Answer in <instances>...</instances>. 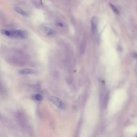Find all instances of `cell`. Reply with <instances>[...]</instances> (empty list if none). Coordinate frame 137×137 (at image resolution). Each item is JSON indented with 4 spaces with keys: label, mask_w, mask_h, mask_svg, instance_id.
<instances>
[{
    "label": "cell",
    "mask_w": 137,
    "mask_h": 137,
    "mask_svg": "<svg viewBox=\"0 0 137 137\" xmlns=\"http://www.w3.org/2000/svg\"><path fill=\"white\" fill-rule=\"evenodd\" d=\"M91 25H92V31L95 37L98 36V19L96 17H93L91 21Z\"/></svg>",
    "instance_id": "4"
},
{
    "label": "cell",
    "mask_w": 137,
    "mask_h": 137,
    "mask_svg": "<svg viewBox=\"0 0 137 137\" xmlns=\"http://www.w3.org/2000/svg\"><path fill=\"white\" fill-rule=\"evenodd\" d=\"M110 7L111 8L112 10H113V11L115 13H116V14H119V11L118 10V9L116 8V7H115V5H114L113 4H110Z\"/></svg>",
    "instance_id": "9"
},
{
    "label": "cell",
    "mask_w": 137,
    "mask_h": 137,
    "mask_svg": "<svg viewBox=\"0 0 137 137\" xmlns=\"http://www.w3.org/2000/svg\"><path fill=\"white\" fill-rule=\"evenodd\" d=\"M17 119L21 127L26 129L28 128V127H29V124L25 116L23 113L18 112L17 114Z\"/></svg>",
    "instance_id": "2"
},
{
    "label": "cell",
    "mask_w": 137,
    "mask_h": 137,
    "mask_svg": "<svg viewBox=\"0 0 137 137\" xmlns=\"http://www.w3.org/2000/svg\"><path fill=\"white\" fill-rule=\"evenodd\" d=\"M135 137H137V135H136V136H135Z\"/></svg>",
    "instance_id": "12"
},
{
    "label": "cell",
    "mask_w": 137,
    "mask_h": 137,
    "mask_svg": "<svg viewBox=\"0 0 137 137\" xmlns=\"http://www.w3.org/2000/svg\"><path fill=\"white\" fill-rule=\"evenodd\" d=\"M18 72L20 75H32L35 73V71L31 68H24L19 70Z\"/></svg>",
    "instance_id": "5"
},
{
    "label": "cell",
    "mask_w": 137,
    "mask_h": 137,
    "mask_svg": "<svg viewBox=\"0 0 137 137\" xmlns=\"http://www.w3.org/2000/svg\"><path fill=\"white\" fill-rule=\"evenodd\" d=\"M32 99L33 100H35L38 101H41L43 99V96L41 94H34V95H32Z\"/></svg>",
    "instance_id": "8"
},
{
    "label": "cell",
    "mask_w": 137,
    "mask_h": 137,
    "mask_svg": "<svg viewBox=\"0 0 137 137\" xmlns=\"http://www.w3.org/2000/svg\"><path fill=\"white\" fill-rule=\"evenodd\" d=\"M15 11L18 14H20L22 16H28V13L26 12V11H25L22 9L19 8V7L15 8Z\"/></svg>",
    "instance_id": "7"
},
{
    "label": "cell",
    "mask_w": 137,
    "mask_h": 137,
    "mask_svg": "<svg viewBox=\"0 0 137 137\" xmlns=\"http://www.w3.org/2000/svg\"><path fill=\"white\" fill-rule=\"evenodd\" d=\"M49 100L53 103V104H54L55 106H56L58 108L60 109H64L65 108V105L63 101L59 99L58 97L56 96H50L49 98Z\"/></svg>",
    "instance_id": "3"
},
{
    "label": "cell",
    "mask_w": 137,
    "mask_h": 137,
    "mask_svg": "<svg viewBox=\"0 0 137 137\" xmlns=\"http://www.w3.org/2000/svg\"><path fill=\"white\" fill-rule=\"evenodd\" d=\"M1 33L4 36L8 37L18 38V39H25L28 36V34L26 32L17 30H2Z\"/></svg>",
    "instance_id": "1"
},
{
    "label": "cell",
    "mask_w": 137,
    "mask_h": 137,
    "mask_svg": "<svg viewBox=\"0 0 137 137\" xmlns=\"http://www.w3.org/2000/svg\"><path fill=\"white\" fill-rule=\"evenodd\" d=\"M1 118H2V115H1V112H0V119H1Z\"/></svg>",
    "instance_id": "11"
},
{
    "label": "cell",
    "mask_w": 137,
    "mask_h": 137,
    "mask_svg": "<svg viewBox=\"0 0 137 137\" xmlns=\"http://www.w3.org/2000/svg\"><path fill=\"white\" fill-rule=\"evenodd\" d=\"M133 57L135 59H136V61H137V53H133Z\"/></svg>",
    "instance_id": "10"
},
{
    "label": "cell",
    "mask_w": 137,
    "mask_h": 137,
    "mask_svg": "<svg viewBox=\"0 0 137 137\" xmlns=\"http://www.w3.org/2000/svg\"><path fill=\"white\" fill-rule=\"evenodd\" d=\"M42 30L44 33H45L47 36H52L54 34V31L47 26H43Z\"/></svg>",
    "instance_id": "6"
}]
</instances>
